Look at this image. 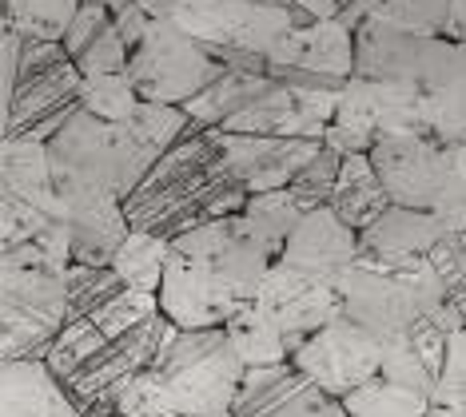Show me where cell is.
I'll use <instances>...</instances> for the list:
<instances>
[{
    "label": "cell",
    "instance_id": "cell-1",
    "mask_svg": "<svg viewBox=\"0 0 466 417\" xmlns=\"http://www.w3.org/2000/svg\"><path fill=\"white\" fill-rule=\"evenodd\" d=\"M271 266L268 251L248 234L239 215L196 227L172 239L160 310L179 330L228 326L243 306L259 298Z\"/></svg>",
    "mask_w": 466,
    "mask_h": 417
},
{
    "label": "cell",
    "instance_id": "cell-2",
    "mask_svg": "<svg viewBox=\"0 0 466 417\" xmlns=\"http://www.w3.org/2000/svg\"><path fill=\"white\" fill-rule=\"evenodd\" d=\"M251 191L236 179L208 127H192L172 152L156 159L144 184L124 199L132 231H152L164 239L243 215Z\"/></svg>",
    "mask_w": 466,
    "mask_h": 417
},
{
    "label": "cell",
    "instance_id": "cell-3",
    "mask_svg": "<svg viewBox=\"0 0 466 417\" xmlns=\"http://www.w3.org/2000/svg\"><path fill=\"white\" fill-rule=\"evenodd\" d=\"M172 330L176 326L167 314L144 323L140 330H128V334H108L88 314H68L45 362L60 386L68 390V398L80 405L84 417H116L124 390L144 370L156 366Z\"/></svg>",
    "mask_w": 466,
    "mask_h": 417
},
{
    "label": "cell",
    "instance_id": "cell-4",
    "mask_svg": "<svg viewBox=\"0 0 466 417\" xmlns=\"http://www.w3.org/2000/svg\"><path fill=\"white\" fill-rule=\"evenodd\" d=\"M343 318L370 330L379 342L407 334L419 318L447 303L442 278L434 271L431 254L422 259H387V254H363L351 271L335 283Z\"/></svg>",
    "mask_w": 466,
    "mask_h": 417
},
{
    "label": "cell",
    "instance_id": "cell-5",
    "mask_svg": "<svg viewBox=\"0 0 466 417\" xmlns=\"http://www.w3.org/2000/svg\"><path fill=\"white\" fill-rule=\"evenodd\" d=\"M48 155L56 187L80 184L108 191L116 199H128L160 159V152L152 144H144L128 124H108L84 108L48 144Z\"/></svg>",
    "mask_w": 466,
    "mask_h": 417
},
{
    "label": "cell",
    "instance_id": "cell-6",
    "mask_svg": "<svg viewBox=\"0 0 466 417\" xmlns=\"http://www.w3.org/2000/svg\"><path fill=\"white\" fill-rule=\"evenodd\" d=\"M84 108V72L60 40H28L5 88V139L52 144Z\"/></svg>",
    "mask_w": 466,
    "mask_h": 417
},
{
    "label": "cell",
    "instance_id": "cell-7",
    "mask_svg": "<svg viewBox=\"0 0 466 417\" xmlns=\"http://www.w3.org/2000/svg\"><path fill=\"white\" fill-rule=\"evenodd\" d=\"M156 373L172 390L176 410L184 417H216L228 413L239 398L248 366L231 346L224 326L211 330H172L156 358Z\"/></svg>",
    "mask_w": 466,
    "mask_h": 417
},
{
    "label": "cell",
    "instance_id": "cell-8",
    "mask_svg": "<svg viewBox=\"0 0 466 417\" xmlns=\"http://www.w3.org/2000/svg\"><path fill=\"white\" fill-rule=\"evenodd\" d=\"M68 314V286L60 271L0 263V362L45 358Z\"/></svg>",
    "mask_w": 466,
    "mask_h": 417
},
{
    "label": "cell",
    "instance_id": "cell-9",
    "mask_svg": "<svg viewBox=\"0 0 466 417\" xmlns=\"http://www.w3.org/2000/svg\"><path fill=\"white\" fill-rule=\"evenodd\" d=\"M228 68L211 56V48L192 40L176 20H152L147 36L128 56V80L136 84L140 100L176 104V108L196 100Z\"/></svg>",
    "mask_w": 466,
    "mask_h": 417
},
{
    "label": "cell",
    "instance_id": "cell-10",
    "mask_svg": "<svg viewBox=\"0 0 466 417\" xmlns=\"http://www.w3.org/2000/svg\"><path fill=\"white\" fill-rule=\"evenodd\" d=\"M172 20L192 40L211 48L216 60L231 52L271 60L279 40L299 28L295 8L275 5V0H184Z\"/></svg>",
    "mask_w": 466,
    "mask_h": 417
},
{
    "label": "cell",
    "instance_id": "cell-11",
    "mask_svg": "<svg viewBox=\"0 0 466 417\" xmlns=\"http://www.w3.org/2000/svg\"><path fill=\"white\" fill-rule=\"evenodd\" d=\"M291 362L331 398H351L355 390H363L383 373V342L339 314L335 323L303 338Z\"/></svg>",
    "mask_w": 466,
    "mask_h": 417
},
{
    "label": "cell",
    "instance_id": "cell-12",
    "mask_svg": "<svg viewBox=\"0 0 466 417\" xmlns=\"http://www.w3.org/2000/svg\"><path fill=\"white\" fill-rule=\"evenodd\" d=\"M370 164L395 207L434 211L451 175V147L431 135H379Z\"/></svg>",
    "mask_w": 466,
    "mask_h": 417
},
{
    "label": "cell",
    "instance_id": "cell-13",
    "mask_svg": "<svg viewBox=\"0 0 466 417\" xmlns=\"http://www.w3.org/2000/svg\"><path fill=\"white\" fill-rule=\"evenodd\" d=\"M422 127L439 144H466V40L431 36L415 72Z\"/></svg>",
    "mask_w": 466,
    "mask_h": 417
},
{
    "label": "cell",
    "instance_id": "cell-14",
    "mask_svg": "<svg viewBox=\"0 0 466 417\" xmlns=\"http://www.w3.org/2000/svg\"><path fill=\"white\" fill-rule=\"evenodd\" d=\"M256 306L288 334L291 354L299 350L303 338H311L315 330H323L327 323H335V318L343 314L335 283H323V278L303 274V271L283 266V263H275L268 271Z\"/></svg>",
    "mask_w": 466,
    "mask_h": 417
},
{
    "label": "cell",
    "instance_id": "cell-15",
    "mask_svg": "<svg viewBox=\"0 0 466 417\" xmlns=\"http://www.w3.org/2000/svg\"><path fill=\"white\" fill-rule=\"evenodd\" d=\"M219 152H224L228 167L236 171V179L251 195L259 191H283L291 187V179L319 155L323 139H295V135H236V132H216Z\"/></svg>",
    "mask_w": 466,
    "mask_h": 417
},
{
    "label": "cell",
    "instance_id": "cell-16",
    "mask_svg": "<svg viewBox=\"0 0 466 417\" xmlns=\"http://www.w3.org/2000/svg\"><path fill=\"white\" fill-rule=\"evenodd\" d=\"M231 410L236 417H351L343 398L319 390L295 362L248 370Z\"/></svg>",
    "mask_w": 466,
    "mask_h": 417
},
{
    "label": "cell",
    "instance_id": "cell-17",
    "mask_svg": "<svg viewBox=\"0 0 466 417\" xmlns=\"http://www.w3.org/2000/svg\"><path fill=\"white\" fill-rule=\"evenodd\" d=\"M56 191H60V203H65V223L72 234V263L112 266L116 251L132 234L124 199L96 187H80V184H68Z\"/></svg>",
    "mask_w": 466,
    "mask_h": 417
},
{
    "label": "cell",
    "instance_id": "cell-18",
    "mask_svg": "<svg viewBox=\"0 0 466 417\" xmlns=\"http://www.w3.org/2000/svg\"><path fill=\"white\" fill-rule=\"evenodd\" d=\"M359 231H351L343 219L335 215L331 207H319V211H307L303 223L295 227V234L283 247L279 263L283 266H295L303 274H315L323 283H339L351 263L359 259Z\"/></svg>",
    "mask_w": 466,
    "mask_h": 417
},
{
    "label": "cell",
    "instance_id": "cell-19",
    "mask_svg": "<svg viewBox=\"0 0 466 417\" xmlns=\"http://www.w3.org/2000/svg\"><path fill=\"white\" fill-rule=\"evenodd\" d=\"M299 68L315 76L351 80L355 76V28L347 20H315L299 25L271 52V72Z\"/></svg>",
    "mask_w": 466,
    "mask_h": 417
},
{
    "label": "cell",
    "instance_id": "cell-20",
    "mask_svg": "<svg viewBox=\"0 0 466 417\" xmlns=\"http://www.w3.org/2000/svg\"><path fill=\"white\" fill-rule=\"evenodd\" d=\"M447 350H451V330H442L434 323V314H427L407 334L383 342V373L379 378L431 398L434 386H439L442 366H447Z\"/></svg>",
    "mask_w": 466,
    "mask_h": 417
},
{
    "label": "cell",
    "instance_id": "cell-21",
    "mask_svg": "<svg viewBox=\"0 0 466 417\" xmlns=\"http://www.w3.org/2000/svg\"><path fill=\"white\" fill-rule=\"evenodd\" d=\"M0 417H84L45 358L0 362Z\"/></svg>",
    "mask_w": 466,
    "mask_h": 417
},
{
    "label": "cell",
    "instance_id": "cell-22",
    "mask_svg": "<svg viewBox=\"0 0 466 417\" xmlns=\"http://www.w3.org/2000/svg\"><path fill=\"white\" fill-rule=\"evenodd\" d=\"M427 40L431 36L363 20V25H355V76L410 84L422 64V52H427Z\"/></svg>",
    "mask_w": 466,
    "mask_h": 417
},
{
    "label": "cell",
    "instance_id": "cell-23",
    "mask_svg": "<svg viewBox=\"0 0 466 417\" xmlns=\"http://www.w3.org/2000/svg\"><path fill=\"white\" fill-rule=\"evenodd\" d=\"M0 195L25 199L33 207L52 211V215H65L56 175H52L48 144H40V139H5V152H0Z\"/></svg>",
    "mask_w": 466,
    "mask_h": 417
},
{
    "label": "cell",
    "instance_id": "cell-24",
    "mask_svg": "<svg viewBox=\"0 0 466 417\" xmlns=\"http://www.w3.org/2000/svg\"><path fill=\"white\" fill-rule=\"evenodd\" d=\"M447 223L434 211H410V207H390L379 223L359 234L363 254H387V259H422L442 243Z\"/></svg>",
    "mask_w": 466,
    "mask_h": 417
},
{
    "label": "cell",
    "instance_id": "cell-25",
    "mask_svg": "<svg viewBox=\"0 0 466 417\" xmlns=\"http://www.w3.org/2000/svg\"><path fill=\"white\" fill-rule=\"evenodd\" d=\"M395 207L379 179L370 155H343V167H339V184H335V195H331V211L347 223L351 231L363 234L370 223H379L387 211Z\"/></svg>",
    "mask_w": 466,
    "mask_h": 417
},
{
    "label": "cell",
    "instance_id": "cell-26",
    "mask_svg": "<svg viewBox=\"0 0 466 417\" xmlns=\"http://www.w3.org/2000/svg\"><path fill=\"white\" fill-rule=\"evenodd\" d=\"M343 20L351 28L363 20H379V25L415 32V36H447L451 0H347Z\"/></svg>",
    "mask_w": 466,
    "mask_h": 417
},
{
    "label": "cell",
    "instance_id": "cell-27",
    "mask_svg": "<svg viewBox=\"0 0 466 417\" xmlns=\"http://www.w3.org/2000/svg\"><path fill=\"white\" fill-rule=\"evenodd\" d=\"M303 215L307 211L299 207V199L283 187V191H259V195H251L239 219H243V227H248L251 239L268 251V259L279 263V254L295 234V227L303 223Z\"/></svg>",
    "mask_w": 466,
    "mask_h": 417
},
{
    "label": "cell",
    "instance_id": "cell-28",
    "mask_svg": "<svg viewBox=\"0 0 466 417\" xmlns=\"http://www.w3.org/2000/svg\"><path fill=\"white\" fill-rule=\"evenodd\" d=\"M224 330H228L231 346H236V354L243 358V366H248V370L291 362V342H288V334H283V330L275 326L256 303L243 306Z\"/></svg>",
    "mask_w": 466,
    "mask_h": 417
},
{
    "label": "cell",
    "instance_id": "cell-29",
    "mask_svg": "<svg viewBox=\"0 0 466 417\" xmlns=\"http://www.w3.org/2000/svg\"><path fill=\"white\" fill-rule=\"evenodd\" d=\"M167 259H172V239L152 234V231H132L128 239H124V247L116 251L112 266H116V274L132 286V291L160 294Z\"/></svg>",
    "mask_w": 466,
    "mask_h": 417
},
{
    "label": "cell",
    "instance_id": "cell-30",
    "mask_svg": "<svg viewBox=\"0 0 466 417\" xmlns=\"http://www.w3.org/2000/svg\"><path fill=\"white\" fill-rule=\"evenodd\" d=\"M84 0H5V28L28 40H65Z\"/></svg>",
    "mask_w": 466,
    "mask_h": 417
},
{
    "label": "cell",
    "instance_id": "cell-31",
    "mask_svg": "<svg viewBox=\"0 0 466 417\" xmlns=\"http://www.w3.org/2000/svg\"><path fill=\"white\" fill-rule=\"evenodd\" d=\"M343 405L351 417H427L434 402L427 393H415L387 378H375L363 390H355L351 398H343Z\"/></svg>",
    "mask_w": 466,
    "mask_h": 417
},
{
    "label": "cell",
    "instance_id": "cell-32",
    "mask_svg": "<svg viewBox=\"0 0 466 417\" xmlns=\"http://www.w3.org/2000/svg\"><path fill=\"white\" fill-rule=\"evenodd\" d=\"M68 286V306L72 314H96L100 306H108L116 294L124 291V278L116 274V266H96V263H72L65 271Z\"/></svg>",
    "mask_w": 466,
    "mask_h": 417
},
{
    "label": "cell",
    "instance_id": "cell-33",
    "mask_svg": "<svg viewBox=\"0 0 466 417\" xmlns=\"http://www.w3.org/2000/svg\"><path fill=\"white\" fill-rule=\"evenodd\" d=\"M140 104V92L128 80V72H108V76H84V112L100 115L108 124H124Z\"/></svg>",
    "mask_w": 466,
    "mask_h": 417
},
{
    "label": "cell",
    "instance_id": "cell-34",
    "mask_svg": "<svg viewBox=\"0 0 466 417\" xmlns=\"http://www.w3.org/2000/svg\"><path fill=\"white\" fill-rule=\"evenodd\" d=\"M339 167H343V155L335 147H319V155L307 164L299 175L291 179V195L299 199L303 211H319V207H331V195H335V184H339Z\"/></svg>",
    "mask_w": 466,
    "mask_h": 417
},
{
    "label": "cell",
    "instance_id": "cell-35",
    "mask_svg": "<svg viewBox=\"0 0 466 417\" xmlns=\"http://www.w3.org/2000/svg\"><path fill=\"white\" fill-rule=\"evenodd\" d=\"M431 263L442 278L447 303L466 318V231H447L442 243L431 251Z\"/></svg>",
    "mask_w": 466,
    "mask_h": 417
},
{
    "label": "cell",
    "instance_id": "cell-36",
    "mask_svg": "<svg viewBox=\"0 0 466 417\" xmlns=\"http://www.w3.org/2000/svg\"><path fill=\"white\" fill-rule=\"evenodd\" d=\"M120 417H184L176 410L172 390L164 386V378L156 370H144L140 378L124 390L120 398Z\"/></svg>",
    "mask_w": 466,
    "mask_h": 417
},
{
    "label": "cell",
    "instance_id": "cell-37",
    "mask_svg": "<svg viewBox=\"0 0 466 417\" xmlns=\"http://www.w3.org/2000/svg\"><path fill=\"white\" fill-rule=\"evenodd\" d=\"M434 405H451V410H466V326L451 334L447 366L439 373V386L431 393Z\"/></svg>",
    "mask_w": 466,
    "mask_h": 417
},
{
    "label": "cell",
    "instance_id": "cell-38",
    "mask_svg": "<svg viewBox=\"0 0 466 417\" xmlns=\"http://www.w3.org/2000/svg\"><path fill=\"white\" fill-rule=\"evenodd\" d=\"M434 215L447 223V231H466V144L451 147V175L439 195Z\"/></svg>",
    "mask_w": 466,
    "mask_h": 417
},
{
    "label": "cell",
    "instance_id": "cell-39",
    "mask_svg": "<svg viewBox=\"0 0 466 417\" xmlns=\"http://www.w3.org/2000/svg\"><path fill=\"white\" fill-rule=\"evenodd\" d=\"M128 56H132V52H128L120 28H116V20H112V25L104 28L96 40H92L88 52H84L76 64H80L84 76H108V72H128Z\"/></svg>",
    "mask_w": 466,
    "mask_h": 417
},
{
    "label": "cell",
    "instance_id": "cell-40",
    "mask_svg": "<svg viewBox=\"0 0 466 417\" xmlns=\"http://www.w3.org/2000/svg\"><path fill=\"white\" fill-rule=\"evenodd\" d=\"M112 20H116V13H112L108 5H100V0H84L80 13H76V20L68 25V32H65V40H60V45L68 48V56H72V60H80L84 52H88V45L100 36L104 28L112 25Z\"/></svg>",
    "mask_w": 466,
    "mask_h": 417
},
{
    "label": "cell",
    "instance_id": "cell-41",
    "mask_svg": "<svg viewBox=\"0 0 466 417\" xmlns=\"http://www.w3.org/2000/svg\"><path fill=\"white\" fill-rule=\"evenodd\" d=\"M116 28H120L124 45H128V52H132V48L147 36V28H152V16H147L140 5H132V0H128V5H124L120 13H116Z\"/></svg>",
    "mask_w": 466,
    "mask_h": 417
},
{
    "label": "cell",
    "instance_id": "cell-42",
    "mask_svg": "<svg viewBox=\"0 0 466 417\" xmlns=\"http://www.w3.org/2000/svg\"><path fill=\"white\" fill-rule=\"evenodd\" d=\"M132 5H140L152 20H172V16H176V8L184 5V0H132Z\"/></svg>",
    "mask_w": 466,
    "mask_h": 417
},
{
    "label": "cell",
    "instance_id": "cell-43",
    "mask_svg": "<svg viewBox=\"0 0 466 417\" xmlns=\"http://www.w3.org/2000/svg\"><path fill=\"white\" fill-rule=\"evenodd\" d=\"M447 36L466 40V0H451V25H447Z\"/></svg>",
    "mask_w": 466,
    "mask_h": 417
},
{
    "label": "cell",
    "instance_id": "cell-44",
    "mask_svg": "<svg viewBox=\"0 0 466 417\" xmlns=\"http://www.w3.org/2000/svg\"><path fill=\"white\" fill-rule=\"evenodd\" d=\"M427 417H466V410H451V405H431Z\"/></svg>",
    "mask_w": 466,
    "mask_h": 417
},
{
    "label": "cell",
    "instance_id": "cell-45",
    "mask_svg": "<svg viewBox=\"0 0 466 417\" xmlns=\"http://www.w3.org/2000/svg\"><path fill=\"white\" fill-rule=\"evenodd\" d=\"M100 5H108V8H112V13H120V8H124V5H128V0H100Z\"/></svg>",
    "mask_w": 466,
    "mask_h": 417
},
{
    "label": "cell",
    "instance_id": "cell-46",
    "mask_svg": "<svg viewBox=\"0 0 466 417\" xmlns=\"http://www.w3.org/2000/svg\"><path fill=\"white\" fill-rule=\"evenodd\" d=\"M216 417H236V410H228V413H216Z\"/></svg>",
    "mask_w": 466,
    "mask_h": 417
},
{
    "label": "cell",
    "instance_id": "cell-47",
    "mask_svg": "<svg viewBox=\"0 0 466 417\" xmlns=\"http://www.w3.org/2000/svg\"><path fill=\"white\" fill-rule=\"evenodd\" d=\"M339 5H347V0H339Z\"/></svg>",
    "mask_w": 466,
    "mask_h": 417
},
{
    "label": "cell",
    "instance_id": "cell-48",
    "mask_svg": "<svg viewBox=\"0 0 466 417\" xmlns=\"http://www.w3.org/2000/svg\"><path fill=\"white\" fill-rule=\"evenodd\" d=\"M116 417H120V413H116Z\"/></svg>",
    "mask_w": 466,
    "mask_h": 417
}]
</instances>
